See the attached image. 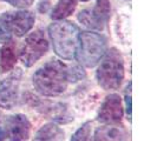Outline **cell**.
<instances>
[{
	"label": "cell",
	"instance_id": "cell-1",
	"mask_svg": "<svg viewBox=\"0 0 157 141\" xmlns=\"http://www.w3.org/2000/svg\"><path fill=\"white\" fill-rule=\"evenodd\" d=\"M71 81L70 66L59 60H50L33 74L32 84L34 89L45 96L63 94Z\"/></svg>",
	"mask_w": 157,
	"mask_h": 141
},
{
	"label": "cell",
	"instance_id": "cell-2",
	"mask_svg": "<svg viewBox=\"0 0 157 141\" xmlns=\"http://www.w3.org/2000/svg\"><path fill=\"white\" fill-rule=\"evenodd\" d=\"M79 34V28L71 21L60 20L48 26V35L52 41L53 51L65 60H72L76 56Z\"/></svg>",
	"mask_w": 157,
	"mask_h": 141
},
{
	"label": "cell",
	"instance_id": "cell-3",
	"mask_svg": "<svg viewBox=\"0 0 157 141\" xmlns=\"http://www.w3.org/2000/svg\"><path fill=\"white\" fill-rule=\"evenodd\" d=\"M96 77L98 85L104 89H117L124 79V63L116 48H110L101 59Z\"/></svg>",
	"mask_w": 157,
	"mask_h": 141
},
{
	"label": "cell",
	"instance_id": "cell-4",
	"mask_svg": "<svg viewBox=\"0 0 157 141\" xmlns=\"http://www.w3.org/2000/svg\"><path fill=\"white\" fill-rule=\"evenodd\" d=\"M106 52V39L99 33L82 32L79 34V44L76 58L78 63L87 68L94 67L101 61Z\"/></svg>",
	"mask_w": 157,
	"mask_h": 141
},
{
	"label": "cell",
	"instance_id": "cell-5",
	"mask_svg": "<svg viewBox=\"0 0 157 141\" xmlns=\"http://www.w3.org/2000/svg\"><path fill=\"white\" fill-rule=\"evenodd\" d=\"M48 51V41L44 32L37 30L31 33L24 41V46L20 51V61L31 67Z\"/></svg>",
	"mask_w": 157,
	"mask_h": 141
},
{
	"label": "cell",
	"instance_id": "cell-6",
	"mask_svg": "<svg viewBox=\"0 0 157 141\" xmlns=\"http://www.w3.org/2000/svg\"><path fill=\"white\" fill-rule=\"evenodd\" d=\"M36 18L30 11L5 12L0 16V24L8 34L23 37L34 25Z\"/></svg>",
	"mask_w": 157,
	"mask_h": 141
},
{
	"label": "cell",
	"instance_id": "cell-7",
	"mask_svg": "<svg viewBox=\"0 0 157 141\" xmlns=\"http://www.w3.org/2000/svg\"><path fill=\"white\" fill-rule=\"evenodd\" d=\"M111 6L109 0H97L92 8H85L80 11L78 20L91 30L102 31L110 19Z\"/></svg>",
	"mask_w": 157,
	"mask_h": 141
},
{
	"label": "cell",
	"instance_id": "cell-8",
	"mask_svg": "<svg viewBox=\"0 0 157 141\" xmlns=\"http://www.w3.org/2000/svg\"><path fill=\"white\" fill-rule=\"evenodd\" d=\"M20 79H21V70L18 68L0 82V108L11 110L12 107L16 106Z\"/></svg>",
	"mask_w": 157,
	"mask_h": 141
},
{
	"label": "cell",
	"instance_id": "cell-9",
	"mask_svg": "<svg viewBox=\"0 0 157 141\" xmlns=\"http://www.w3.org/2000/svg\"><path fill=\"white\" fill-rule=\"evenodd\" d=\"M5 132L10 141H26L31 133V122L24 114H14L5 119Z\"/></svg>",
	"mask_w": 157,
	"mask_h": 141
},
{
	"label": "cell",
	"instance_id": "cell-10",
	"mask_svg": "<svg viewBox=\"0 0 157 141\" xmlns=\"http://www.w3.org/2000/svg\"><path fill=\"white\" fill-rule=\"evenodd\" d=\"M122 99L118 94H110L103 101L98 113V121L103 124H117L123 118Z\"/></svg>",
	"mask_w": 157,
	"mask_h": 141
},
{
	"label": "cell",
	"instance_id": "cell-11",
	"mask_svg": "<svg viewBox=\"0 0 157 141\" xmlns=\"http://www.w3.org/2000/svg\"><path fill=\"white\" fill-rule=\"evenodd\" d=\"M92 141H128V133L123 126H102L94 132Z\"/></svg>",
	"mask_w": 157,
	"mask_h": 141
},
{
	"label": "cell",
	"instance_id": "cell-12",
	"mask_svg": "<svg viewBox=\"0 0 157 141\" xmlns=\"http://www.w3.org/2000/svg\"><path fill=\"white\" fill-rule=\"evenodd\" d=\"M17 63L16 47L12 40H8L5 42L4 47L0 52V72L6 73L8 70H13Z\"/></svg>",
	"mask_w": 157,
	"mask_h": 141
},
{
	"label": "cell",
	"instance_id": "cell-13",
	"mask_svg": "<svg viewBox=\"0 0 157 141\" xmlns=\"http://www.w3.org/2000/svg\"><path fill=\"white\" fill-rule=\"evenodd\" d=\"M33 141H64V131L56 124H46L36 133Z\"/></svg>",
	"mask_w": 157,
	"mask_h": 141
},
{
	"label": "cell",
	"instance_id": "cell-14",
	"mask_svg": "<svg viewBox=\"0 0 157 141\" xmlns=\"http://www.w3.org/2000/svg\"><path fill=\"white\" fill-rule=\"evenodd\" d=\"M78 0H59L52 11L51 18L53 20H63L70 16L77 7Z\"/></svg>",
	"mask_w": 157,
	"mask_h": 141
},
{
	"label": "cell",
	"instance_id": "cell-15",
	"mask_svg": "<svg viewBox=\"0 0 157 141\" xmlns=\"http://www.w3.org/2000/svg\"><path fill=\"white\" fill-rule=\"evenodd\" d=\"M90 134H91V124L85 122L72 135L71 141H90Z\"/></svg>",
	"mask_w": 157,
	"mask_h": 141
},
{
	"label": "cell",
	"instance_id": "cell-16",
	"mask_svg": "<svg viewBox=\"0 0 157 141\" xmlns=\"http://www.w3.org/2000/svg\"><path fill=\"white\" fill-rule=\"evenodd\" d=\"M2 1H6L17 8H27L33 4L34 0H2Z\"/></svg>",
	"mask_w": 157,
	"mask_h": 141
},
{
	"label": "cell",
	"instance_id": "cell-17",
	"mask_svg": "<svg viewBox=\"0 0 157 141\" xmlns=\"http://www.w3.org/2000/svg\"><path fill=\"white\" fill-rule=\"evenodd\" d=\"M125 103H126V113L129 120L131 121V82L128 85L125 89Z\"/></svg>",
	"mask_w": 157,
	"mask_h": 141
},
{
	"label": "cell",
	"instance_id": "cell-18",
	"mask_svg": "<svg viewBox=\"0 0 157 141\" xmlns=\"http://www.w3.org/2000/svg\"><path fill=\"white\" fill-rule=\"evenodd\" d=\"M8 40H11V35L4 30V27H2L1 24H0V41H1V42H6Z\"/></svg>",
	"mask_w": 157,
	"mask_h": 141
},
{
	"label": "cell",
	"instance_id": "cell-19",
	"mask_svg": "<svg viewBox=\"0 0 157 141\" xmlns=\"http://www.w3.org/2000/svg\"><path fill=\"white\" fill-rule=\"evenodd\" d=\"M6 139V132H5V128L1 126V122H0V141H4Z\"/></svg>",
	"mask_w": 157,
	"mask_h": 141
},
{
	"label": "cell",
	"instance_id": "cell-20",
	"mask_svg": "<svg viewBox=\"0 0 157 141\" xmlns=\"http://www.w3.org/2000/svg\"><path fill=\"white\" fill-rule=\"evenodd\" d=\"M82 1H89V0H82Z\"/></svg>",
	"mask_w": 157,
	"mask_h": 141
}]
</instances>
